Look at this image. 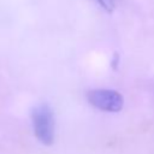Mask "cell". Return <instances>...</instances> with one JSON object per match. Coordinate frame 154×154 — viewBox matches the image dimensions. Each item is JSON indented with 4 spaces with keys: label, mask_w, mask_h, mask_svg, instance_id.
Listing matches in <instances>:
<instances>
[{
    "label": "cell",
    "mask_w": 154,
    "mask_h": 154,
    "mask_svg": "<svg viewBox=\"0 0 154 154\" xmlns=\"http://www.w3.org/2000/svg\"><path fill=\"white\" fill-rule=\"evenodd\" d=\"M88 101L105 112H119L124 105L123 95L112 89H94L88 93Z\"/></svg>",
    "instance_id": "obj_2"
},
{
    "label": "cell",
    "mask_w": 154,
    "mask_h": 154,
    "mask_svg": "<svg viewBox=\"0 0 154 154\" xmlns=\"http://www.w3.org/2000/svg\"><path fill=\"white\" fill-rule=\"evenodd\" d=\"M31 119L36 138L41 143L51 146L54 141V117L51 107L47 103L37 105L32 109Z\"/></svg>",
    "instance_id": "obj_1"
},
{
    "label": "cell",
    "mask_w": 154,
    "mask_h": 154,
    "mask_svg": "<svg viewBox=\"0 0 154 154\" xmlns=\"http://www.w3.org/2000/svg\"><path fill=\"white\" fill-rule=\"evenodd\" d=\"M97 2L107 11H112L114 8V1L113 0H97Z\"/></svg>",
    "instance_id": "obj_3"
}]
</instances>
